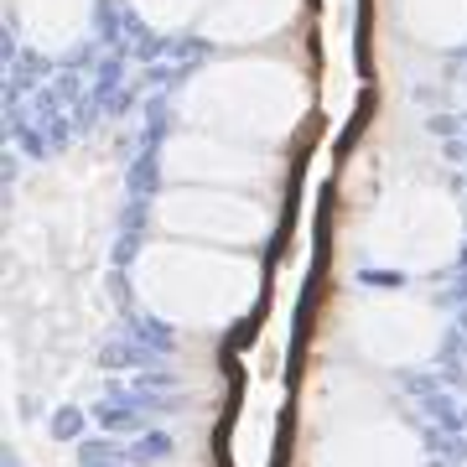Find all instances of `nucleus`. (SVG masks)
<instances>
[{
  "instance_id": "4",
  "label": "nucleus",
  "mask_w": 467,
  "mask_h": 467,
  "mask_svg": "<svg viewBox=\"0 0 467 467\" xmlns=\"http://www.w3.org/2000/svg\"><path fill=\"white\" fill-rule=\"evenodd\" d=\"M348 343L358 348V358L379 368H410L436 353L441 317L426 301H410V296H368L353 306Z\"/></svg>"
},
{
  "instance_id": "10",
  "label": "nucleus",
  "mask_w": 467,
  "mask_h": 467,
  "mask_svg": "<svg viewBox=\"0 0 467 467\" xmlns=\"http://www.w3.org/2000/svg\"><path fill=\"white\" fill-rule=\"evenodd\" d=\"M410 26L436 47H451L467 36V0H410Z\"/></svg>"
},
{
  "instance_id": "8",
  "label": "nucleus",
  "mask_w": 467,
  "mask_h": 467,
  "mask_svg": "<svg viewBox=\"0 0 467 467\" xmlns=\"http://www.w3.org/2000/svg\"><path fill=\"white\" fill-rule=\"evenodd\" d=\"M167 161H177L171 171L182 177H208V182H234V177H254V156H239V150L223 146H202V140H182L177 150H167Z\"/></svg>"
},
{
  "instance_id": "7",
  "label": "nucleus",
  "mask_w": 467,
  "mask_h": 467,
  "mask_svg": "<svg viewBox=\"0 0 467 467\" xmlns=\"http://www.w3.org/2000/svg\"><path fill=\"white\" fill-rule=\"evenodd\" d=\"M94 0H21V21L36 36V47H67L84 32Z\"/></svg>"
},
{
  "instance_id": "6",
  "label": "nucleus",
  "mask_w": 467,
  "mask_h": 467,
  "mask_svg": "<svg viewBox=\"0 0 467 467\" xmlns=\"http://www.w3.org/2000/svg\"><path fill=\"white\" fill-rule=\"evenodd\" d=\"M457 218L447 202H405V213H384V234L374 239L379 265L395 270H431L451 260Z\"/></svg>"
},
{
  "instance_id": "1",
  "label": "nucleus",
  "mask_w": 467,
  "mask_h": 467,
  "mask_svg": "<svg viewBox=\"0 0 467 467\" xmlns=\"http://www.w3.org/2000/svg\"><path fill=\"white\" fill-rule=\"evenodd\" d=\"M135 291L150 312L171 327H229L234 317L250 312L254 291H260V270L254 260L234 250H177V244H156V250L135 265Z\"/></svg>"
},
{
  "instance_id": "9",
  "label": "nucleus",
  "mask_w": 467,
  "mask_h": 467,
  "mask_svg": "<svg viewBox=\"0 0 467 467\" xmlns=\"http://www.w3.org/2000/svg\"><path fill=\"white\" fill-rule=\"evenodd\" d=\"M291 0H223L218 16H208V32L218 26V36L244 42V36H265L270 26H281Z\"/></svg>"
},
{
  "instance_id": "2",
  "label": "nucleus",
  "mask_w": 467,
  "mask_h": 467,
  "mask_svg": "<svg viewBox=\"0 0 467 467\" xmlns=\"http://www.w3.org/2000/svg\"><path fill=\"white\" fill-rule=\"evenodd\" d=\"M317 467H420V436L389 405L374 400L368 384L337 379V410L322 416Z\"/></svg>"
},
{
  "instance_id": "3",
  "label": "nucleus",
  "mask_w": 467,
  "mask_h": 467,
  "mask_svg": "<svg viewBox=\"0 0 467 467\" xmlns=\"http://www.w3.org/2000/svg\"><path fill=\"white\" fill-rule=\"evenodd\" d=\"M192 109L202 119H218L223 130L244 135H281L285 119L301 109V88L285 67L270 63H239L218 67L192 88Z\"/></svg>"
},
{
  "instance_id": "5",
  "label": "nucleus",
  "mask_w": 467,
  "mask_h": 467,
  "mask_svg": "<svg viewBox=\"0 0 467 467\" xmlns=\"http://www.w3.org/2000/svg\"><path fill=\"white\" fill-rule=\"evenodd\" d=\"M161 223L171 234L213 244V250H250L270 234L265 208L229 198V192H177V198L161 202Z\"/></svg>"
},
{
  "instance_id": "11",
  "label": "nucleus",
  "mask_w": 467,
  "mask_h": 467,
  "mask_svg": "<svg viewBox=\"0 0 467 467\" xmlns=\"http://www.w3.org/2000/svg\"><path fill=\"white\" fill-rule=\"evenodd\" d=\"M135 5H140L156 26H177V21H187L192 11H198L202 0H135Z\"/></svg>"
}]
</instances>
